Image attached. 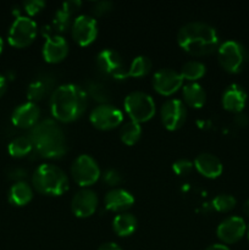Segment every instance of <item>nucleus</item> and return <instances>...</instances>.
I'll list each match as a JSON object with an SVG mask.
<instances>
[{
  "label": "nucleus",
  "mask_w": 249,
  "mask_h": 250,
  "mask_svg": "<svg viewBox=\"0 0 249 250\" xmlns=\"http://www.w3.org/2000/svg\"><path fill=\"white\" fill-rule=\"evenodd\" d=\"M194 164L188 159H178L172 164V170L176 175L178 176H186L193 170Z\"/></svg>",
  "instance_id": "nucleus-32"
},
{
  "label": "nucleus",
  "mask_w": 249,
  "mask_h": 250,
  "mask_svg": "<svg viewBox=\"0 0 249 250\" xmlns=\"http://www.w3.org/2000/svg\"><path fill=\"white\" fill-rule=\"evenodd\" d=\"M2 48H4V41H2V38L0 37V54H1Z\"/></svg>",
  "instance_id": "nucleus-43"
},
{
  "label": "nucleus",
  "mask_w": 249,
  "mask_h": 250,
  "mask_svg": "<svg viewBox=\"0 0 249 250\" xmlns=\"http://www.w3.org/2000/svg\"><path fill=\"white\" fill-rule=\"evenodd\" d=\"M41 110L33 102H27L15 107L11 115L12 124L20 128H32L38 124Z\"/></svg>",
  "instance_id": "nucleus-16"
},
{
  "label": "nucleus",
  "mask_w": 249,
  "mask_h": 250,
  "mask_svg": "<svg viewBox=\"0 0 249 250\" xmlns=\"http://www.w3.org/2000/svg\"><path fill=\"white\" fill-rule=\"evenodd\" d=\"M178 45L194 56H205L215 53L220 46L216 29L205 22H188L177 33Z\"/></svg>",
  "instance_id": "nucleus-1"
},
{
  "label": "nucleus",
  "mask_w": 249,
  "mask_h": 250,
  "mask_svg": "<svg viewBox=\"0 0 249 250\" xmlns=\"http://www.w3.org/2000/svg\"><path fill=\"white\" fill-rule=\"evenodd\" d=\"M6 88H7L6 77L0 73V97H2V95H4V93L6 92Z\"/></svg>",
  "instance_id": "nucleus-40"
},
{
  "label": "nucleus",
  "mask_w": 249,
  "mask_h": 250,
  "mask_svg": "<svg viewBox=\"0 0 249 250\" xmlns=\"http://www.w3.org/2000/svg\"><path fill=\"white\" fill-rule=\"evenodd\" d=\"M38 27L34 20L27 16L16 17L9 29V43L16 48H24L34 41Z\"/></svg>",
  "instance_id": "nucleus-9"
},
{
  "label": "nucleus",
  "mask_w": 249,
  "mask_h": 250,
  "mask_svg": "<svg viewBox=\"0 0 249 250\" xmlns=\"http://www.w3.org/2000/svg\"><path fill=\"white\" fill-rule=\"evenodd\" d=\"M71 32L75 42L80 45L87 46L95 41L98 36V24L94 17L89 15H80L71 26Z\"/></svg>",
  "instance_id": "nucleus-12"
},
{
  "label": "nucleus",
  "mask_w": 249,
  "mask_h": 250,
  "mask_svg": "<svg viewBox=\"0 0 249 250\" xmlns=\"http://www.w3.org/2000/svg\"><path fill=\"white\" fill-rule=\"evenodd\" d=\"M28 137L33 149L43 158H61L67 151V141L55 120L45 119L31 128Z\"/></svg>",
  "instance_id": "nucleus-3"
},
{
  "label": "nucleus",
  "mask_w": 249,
  "mask_h": 250,
  "mask_svg": "<svg viewBox=\"0 0 249 250\" xmlns=\"http://www.w3.org/2000/svg\"><path fill=\"white\" fill-rule=\"evenodd\" d=\"M7 175H9V177L11 178V180L20 182V181H22L27 176V171L22 167H12L10 168Z\"/></svg>",
  "instance_id": "nucleus-36"
},
{
  "label": "nucleus",
  "mask_w": 249,
  "mask_h": 250,
  "mask_svg": "<svg viewBox=\"0 0 249 250\" xmlns=\"http://www.w3.org/2000/svg\"><path fill=\"white\" fill-rule=\"evenodd\" d=\"M219 62L225 71L238 73L243 70L248 61V51L237 41H226L217 49Z\"/></svg>",
  "instance_id": "nucleus-5"
},
{
  "label": "nucleus",
  "mask_w": 249,
  "mask_h": 250,
  "mask_svg": "<svg viewBox=\"0 0 249 250\" xmlns=\"http://www.w3.org/2000/svg\"><path fill=\"white\" fill-rule=\"evenodd\" d=\"M183 78L172 68H160L154 73L153 85L161 95H171L182 87Z\"/></svg>",
  "instance_id": "nucleus-13"
},
{
  "label": "nucleus",
  "mask_w": 249,
  "mask_h": 250,
  "mask_svg": "<svg viewBox=\"0 0 249 250\" xmlns=\"http://www.w3.org/2000/svg\"><path fill=\"white\" fill-rule=\"evenodd\" d=\"M71 173L77 185L81 187H88L99 180L100 168L95 159L88 154H82L73 160Z\"/></svg>",
  "instance_id": "nucleus-8"
},
{
  "label": "nucleus",
  "mask_w": 249,
  "mask_h": 250,
  "mask_svg": "<svg viewBox=\"0 0 249 250\" xmlns=\"http://www.w3.org/2000/svg\"><path fill=\"white\" fill-rule=\"evenodd\" d=\"M151 60L145 55H139L132 60L128 67V76L131 77H142L151 70Z\"/></svg>",
  "instance_id": "nucleus-29"
},
{
  "label": "nucleus",
  "mask_w": 249,
  "mask_h": 250,
  "mask_svg": "<svg viewBox=\"0 0 249 250\" xmlns=\"http://www.w3.org/2000/svg\"><path fill=\"white\" fill-rule=\"evenodd\" d=\"M182 94L183 100H185L183 103L190 107L199 109L207 102V93H205L204 88L197 82H189L183 85Z\"/></svg>",
  "instance_id": "nucleus-23"
},
{
  "label": "nucleus",
  "mask_w": 249,
  "mask_h": 250,
  "mask_svg": "<svg viewBox=\"0 0 249 250\" xmlns=\"http://www.w3.org/2000/svg\"><path fill=\"white\" fill-rule=\"evenodd\" d=\"M221 102L222 106L227 111L238 114V112L243 111L244 106H246L247 92L242 85L237 84V83H232L222 93Z\"/></svg>",
  "instance_id": "nucleus-18"
},
{
  "label": "nucleus",
  "mask_w": 249,
  "mask_h": 250,
  "mask_svg": "<svg viewBox=\"0 0 249 250\" xmlns=\"http://www.w3.org/2000/svg\"><path fill=\"white\" fill-rule=\"evenodd\" d=\"M105 208L110 211L126 212L134 204V197L124 188H114L109 190L104 198Z\"/></svg>",
  "instance_id": "nucleus-19"
},
{
  "label": "nucleus",
  "mask_w": 249,
  "mask_h": 250,
  "mask_svg": "<svg viewBox=\"0 0 249 250\" xmlns=\"http://www.w3.org/2000/svg\"><path fill=\"white\" fill-rule=\"evenodd\" d=\"M236 198L231 194H217L211 202L212 208H214L216 211L220 212L231 211V210L236 207Z\"/></svg>",
  "instance_id": "nucleus-30"
},
{
  "label": "nucleus",
  "mask_w": 249,
  "mask_h": 250,
  "mask_svg": "<svg viewBox=\"0 0 249 250\" xmlns=\"http://www.w3.org/2000/svg\"><path fill=\"white\" fill-rule=\"evenodd\" d=\"M247 225L242 217L229 216L220 222L216 229V234L224 243L233 244L241 241L246 234Z\"/></svg>",
  "instance_id": "nucleus-14"
},
{
  "label": "nucleus",
  "mask_w": 249,
  "mask_h": 250,
  "mask_svg": "<svg viewBox=\"0 0 249 250\" xmlns=\"http://www.w3.org/2000/svg\"><path fill=\"white\" fill-rule=\"evenodd\" d=\"M44 6H45V1H43V0H28V1L23 2L24 11L31 16L38 14Z\"/></svg>",
  "instance_id": "nucleus-34"
},
{
  "label": "nucleus",
  "mask_w": 249,
  "mask_h": 250,
  "mask_svg": "<svg viewBox=\"0 0 249 250\" xmlns=\"http://www.w3.org/2000/svg\"><path fill=\"white\" fill-rule=\"evenodd\" d=\"M243 212L247 215V216L249 217V199L247 200L246 203H244V205H243Z\"/></svg>",
  "instance_id": "nucleus-42"
},
{
  "label": "nucleus",
  "mask_w": 249,
  "mask_h": 250,
  "mask_svg": "<svg viewBox=\"0 0 249 250\" xmlns=\"http://www.w3.org/2000/svg\"><path fill=\"white\" fill-rule=\"evenodd\" d=\"M81 5H82V2L80 1V0H70V1H66L62 4V9H65L66 11H68L70 14L73 15V12L77 11L78 9L81 7Z\"/></svg>",
  "instance_id": "nucleus-37"
},
{
  "label": "nucleus",
  "mask_w": 249,
  "mask_h": 250,
  "mask_svg": "<svg viewBox=\"0 0 249 250\" xmlns=\"http://www.w3.org/2000/svg\"><path fill=\"white\" fill-rule=\"evenodd\" d=\"M205 250H229V248L227 246H225V244L215 243V244H211V246L208 247Z\"/></svg>",
  "instance_id": "nucleus-41"
},
{
  "label": "nucleus",
  "mask_w": 249,
  "mask_h": 250,
  "mask_svg": "<svg viewBox=\"0 0 249 250\" xmlns=\"http://www.w3.org/2000/svg\"><path fill=\"white\" fill-rule=\"evenodd\" d=\"M87 93L73 83L59 85L50 98V111L56 120L72 122L80 119L87 109Z\"/></svg>",
  "instance_id": "nucleus-2"
},
{
  "label": "nucleus",
  "mask_w": 249,
  "mask_h": 250,
  "mask_svg": "<svg viewBox=\"0 0 249 250\" xmlns=\"http://www.w3.org/2000/svg\"><path fill=\"white\" fill-rule=\"evenodd\" d=\"M205 71H207V68H205V65L202 61L189 60L183 63L180 73L183 80L195 82V81H198L205 75Z\"/></svg>",
  "instance_id": "nucleus-27"
},
{
  "label": "nucleus",
  "mask_w": 249,
  "mask_h": 250,
  "mask_svg": "<svg viewBox=\"0 0 249 250\" xmlns=\"http://www.w3.org/2000/svg\"><path fill=\"white\" fill-rule=\"evenodd\" d=\"M194 167L200 175L208 178H216L224 171L221 160L216 155L210 153H202L195 158Z\"/></svg>",
  "instance_id": "nucleus-20"
},
{
  "label": "nucleus",
  "mask_w": 249,
  "mask_h": 250,
  "mask_svg": "<svg viewBox=\"0 0 249 250\" xmlns=\"http://www.w3.org/2000/svg\"><path fill=\"white\" fill-rule=\"evenodd\" d=\"M112 229L121 237L131 236L137 229L136 216L129 212H121V214L116 215L112 221Z\"/></svg>",
  "instance_id": "nucleus-25"
},
{
  "label": "nucleus",
  "mask_w": 249,
  "mask_h": 250,
  "mask_svg": "<svg viewBox=\"0 0 249 250\" xmlns=\"http://www.w3.org/2000/svg\"><path fill=\"white\" fill-rule=\"evenodd\" d=\"M98 250H122V248L114 242H106V243L100 244Z\"/></svg>",
  "instance_id": "nucleus-39"
},
{
  "label": "nucleus",
  "mask_w": 249,
  "mask_h": 250,
  "mask_svg": "<svg viewBox=\"0 0 249 250\" xmlns=\"http://www.w3.org/2000/svg\"><path fill=\"white\" fill-rule=\"evenodd\" d=\"M114 6V2L109 1V0H102V1H97L93 4L92 11L93 14H95L97 16H102V15L106 14Z\"/></svg>",
  "instance_id": "nucleus-35"
},
{
  "label": "nucleus",
  "mask_w": 249,
  "mask_h": 250,
  "mask_svg": "<svg viewBox=\"0 0 249 250\" xmlns=\"http://www.w3.org/2000/svg\"><path fill=\"white\" fill-rule=\"evenodd\" d=\"M32 149H33V144L28 136L16 137L10 142L9 146H7L9 154L14 158H22V156L28 155Z\"/></svg>",
  "instance_id": "nucleus-26"
},
{
  "label": "nucleus",
  "mask_w": 249,
  "mask_h": 250,
  "mask_svg": "<svg viewBox=\"0 0 249 250\" xmlns=\"http://www.w3.org/2000/svg\"><path fill=\"white\" fill-rule=\"evenodd\" d=\"M247 236H248V241H249V226H248V229H247Z\"/></svg>",
  "instance_id": "nucleus-44"
},
{
  "label": "nucleus",
  "mask_w": 249,
  "mask_h": 250,
  "mask_svg": "<svg viewBox=\"0 0 249 250\" xmlns=\"http://www.w3.org/2000/svg\"><path fill=\"white\" fill-rule=\"evenodd\" d=\"M98 207V195L94 190L82 188L75 193L71 200V210L77 217H89Z\"/></svg>",
  "instance_id": "nucleus-15"
},
{
  "label": "nucleus",
  "mask_w": 249,
  "mask_h": 250,
  "mask_svg": "<svg viewBox=\"0 0 249 250\" xmlns=\"http://www.w3.org/2000/svg\"><path fill=\"white\" fill-rule=\"evenodd\" d=\"M32 198H33V190L31 186L24 181L16 182L9 190V202L16 207H23L28 204Z\"/></svg>",
  "instance_id": "nucleus-24"
},
{
  "label": "nucleus",
  "mask_w": 249,
  "mask_h": 250,
  "mask_svg": "<svg viewBox=\"0 0 249 250\" xmlns=\"http://www.w3.org/2000/svg\"><path fill=\"white\" fill-rule=\"evenodd\" d=\"M88 92L92 95L94 99H97L98 102H102L104 104H106L107 100L110 99V94L107 92L106 88L103 84H100L99 82H89L88 83Z\"/></svg>",
  "instance_id": "nucleus-31"
},
{
  "label": "nucleus",
  "mask_w": 249,
  "mask_h": 250,
  "mask_svg": "<svg viewBox=\"0 0 249 250\" xmlns=\"http://www.w3.org/2000/svg\"><path fill=\"white\" fill-rule=\"evenodd\" d=\"M90 122L99 129H112L124 121V114L119 107L110 104L98 105L90 112Z\"/></svg>",
  "instance_id": "nucleus-10"
},
{
  "label": "nucleus",
  "mask_w": 249,
  "mask_h": 250,
  "mask_svg": "<svg viewBox=\"0 0 249 250\" xmlns=\"http://www.w3.org/2000/svg\"><path fill=\"white\" fill-rule=\"evenodd\" d=\"M142 136V127L141 124L134 121H128L126 124L122 125L121 129H120V137L121 141L127 146H133L134 143L139 141Z\"/></svg>",
  "instance_id": "nucleus-28"
},
{
  "label": "nucleus",
  "mask_w": 249,
  "mask_h": 250,
  "mask_svg": "<svg viewBox=\"0 0 249 250\" xmlns=\"http://www.w3.org/2000/svg\"><path fill=\"white\" fill-rule=\"evenodd\" d=\"M233 121L238 127H246L247 125H248L249 120L246 114H243V112H238V114H236V116H234Z\"/></svg>",
  "instance_id": "nucleus-38"
},
{
  "label": "nucleus",
  "mask_w": 249,
  "mask_h": 250,
  "mask_svg": "<svg viewBox=\"0 0 249 250\" xmlns=\"http://www.w3.org/2000/svg\"><path fill=\"white\" fill-rule=\"evenodd\" d=\"M43 45V58L48 62H59L67 56L68 43L62 36H48L45 37Z\"/></svg>",
  "instance_id": "nucleus-17"
},
{
  "label": "nucleus",
  "mask_w": 249,
  "mask_h": 250,
  "mask_svg": "<svg viewBox=\"0 0 249 250\" xmlns=\"http://www.w3.org/2000/svg\"><path fill=\"white\" fill-rule=\"evenodd\" d=\"M54 85H55V78L53 76H50L49 73L38 76L29 83L28 88H27V98L29 99V102L33 103L42 100L54 89Z\"/></svg>",
  "instance_id": "nucleus-21"
},
{
  "label": "nucleus",
  "mask_w": 249,
  "mask_h": 250,
  "mask_svg": "<svg viewBox=\"0 0 249 250\" xmlns=\"http://www.w3.org/2000/svg\"><path fill=\"white\" fill-rule=\"evenodd\" d=\"M97 67L103 75L110 76L116 80H124L128 77V68H126L124 58L114 49H104L99 51L95 59Z\"/></svg>",
  "instance_id": "nucleus-7"
},
{
  "label": "nucleus",
  "mask_w": 249,
  "mask_h": 250,
  "mask_svg": "<svg viewBox=\"0 0 249 250\" xmlns=\"http://www.w3.org/2000/svg\"><path fill=\"white\" fill-rule=\"evenodd\" d=\"M103 181L109 186H117L122 181L121 173L115 168H107L104 173H103Z\"/></svg>",
  "instance_id": "nucleus-33"
},
{
  "label": "nucleus",
  "mask_w": 249,
  "mask_h": 250,
  "mask_svg": "<svg viewBox=\"0 0 249 250\" xmlns=\"http://www.w3.org/2000/svg\"><path fill=\"white\" fill-rule=\"evenodd\" d=\"M72 14H70L68 11H66L65 9L60 7L58 11L54 14L53 20H51V23L48 24L43 28V36H61V33H63L65 31H67L71 26H72Z\"/></svg>",
  "instance_id": "nucleus-22"
},
{
  "label": "nucleus",
  "mask_w": 249,
  "mask_h": 250,
  "mask_svg": "<svg viewBox=\"0 0 249 250\" xmlns=\"http://www.w3.org/2000/svg\"><path fill=\"white\" fill-rule=\"evenodd\" d=\"M161 121L170 131H175L183 126L187 117V107L180 99H168L161 105Z\"/></svg>",
  "instance_id": "nucleus-11"
},
{
  "label": "nucleus",
  "mask_w": 249,
  "mask_h": 250,
  "mask_svg": "<svg viewBox=\"0 0 249 250\" xmlns=\"http://www.w3.org/2000/svg\"><path fill=\"white\" fill-rule=\"evenodd\" d=\"M37 192L45 195H61L68 189L66 173L53 164H42L34 171L32 177Z\"/></svg>",
  "instance_id": "nucleus-4"
},
{
  "label": "nucleus",
  "mask_w": 249,
  "mask_h": 250,
  "mask_svg": "<svg viewBox=\"0 0 249 250\" xmlns=\"http://www.w3.org/2000/svg\"><path fill=\"white\" fill-rule=\"evenodd\" d=\"M124 110L134 122L149 121L155 114V102L148 93L134 90L124 98Z\"/></svg>",
  "instance_id": "nucleus-6"
}]
</instances>
